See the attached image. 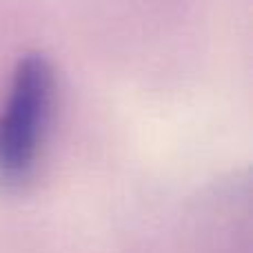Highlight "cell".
Wrapping results in <instances>:
<instances>
[{
    "mask_svg": "<svg viewBox=\"0 0 253 253\" xmlns=\"http://www.w3.org/2000/svg\"><path fill=\"white\" fill-rule=\"evenodd\" d=\"M53 102V69L44 56L18 62L4 109L0 111V180L22 184L38 160Z\"/></svg>",
    "mask_w": 253,
    "mask_h": 253,
    "instance_id": "6da1fadb",
    "label": "cell"
}]
</instances>
